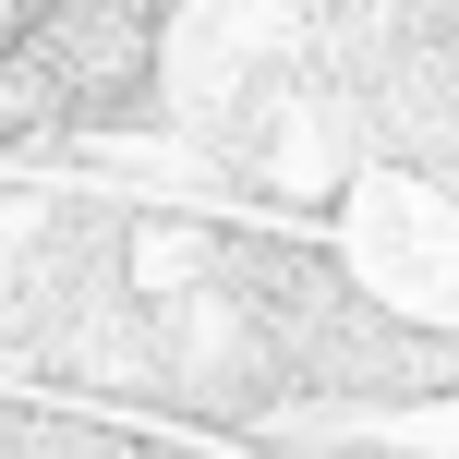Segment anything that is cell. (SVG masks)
Returning a JSON list of instances; mask_svg holds the SVG:
<instances>
[{
	"mask_svg": "<svg viewBox=\"0 0 459 459\" xmlns=\"http://www.w3.org/2000/svg\"><path fill=\"white\" fill-rule=\"evenodd\" d=\"M145 73H158V13L145 0H48L0 48V145L121 121L145 97Z\"/></svg>",
	"mask_w": 459,
	"mask_h": 459,
	"instance_id": "obj_1",
	"label": "cell"
}]
</instances>
